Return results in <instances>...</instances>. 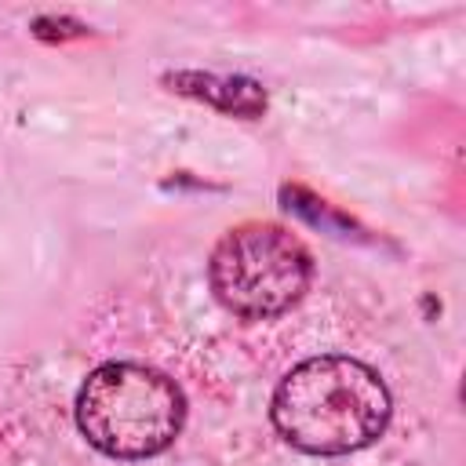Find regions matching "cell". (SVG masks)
I'll list each match as a JSON object with an SVG mask.
<instances>
[{"label":"cell","instance_id":"cell-4","mask_svg":"<svg viewBox=\"0 0 466 466\" xmlns=\"http://www.w3.org/2000/svg\"><path fill=\"white\" fill-rule=\"evenodd\" d=\"M164 84L178 95H189L197 102H208V106L244 116V120H255L266 113V91L258 80H248V76H218V73L182 69V73H167Z\"/></svg>","mask_w":466,"mask_h":466},{"label":"cell","instance_id":"cell-3","mask_svg":"<svg viewBox=\"0 0 466 466\" xmlns=\"http://www.w3.org/2000/svg\"><path fill=\"white\" fill-rule=\"evenodd\" d=\"M208 280L222 309L233 317L269 320L306 295L313 280V255L277 222H240L215 244Z\"/></svg>","mask_w":466,"mask_h":466},{"label":"cell","instance_id":"cell-1","mask_svg":"<svg viewBox=\"0 0 466 466\" xmlns=\"http://www.w3.org/2000/svg\"><path fill=\"white\" fill-rule=\"evenodd\" d=\"M393 400L382 375L346 353L295 364L269 400L277 433L306 455H350L382 437Z\"/></svg>","mask_w":466,"mask_h":466},{"label":"cell","instance_id":"cell-2","mask_svg":"<svg viewBox=\"0 0 466 466\" xmlns=\"http://www.w3.org/2000/svg\"><path fill=\"white\" fill-rule=\"evenodd\" d=\"M186 422V397L157 368L109 360L76 393V426L109 459H149L175 444Z\"/></svg>","mask_w":466,"mask_h":466},{"label":"cell","instance_id":"cell-5","mask_svg":"<svg viewBox=\"0 0 466 466\" xmlns=\"http://www.w3.org/2000/svg\"><path fill=\"white\" fill-rule=\"evenodd\" d=\"M33 33H36L40 40H66V36H84L87 25L69 22V18H40V22L33 25Z\"/></svg>","mask_w":466,"mask_h":466}]
</instances>
